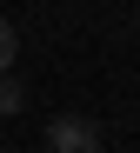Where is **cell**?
I'll use <instances>...</instances> for the list:
<instances>
[{"label": "cell", "mask_w": 140, "mask_h": 153, "mask_svg": "<svg viewBox=\"0 0 140 153\" xmlns=\"http://www.w3.org/2000/svg\"><path fill=\"white\" fill-rule=\"evenodd\" d=\"M13 47H20L13 40V20H0V73H13Z\"/></svg>", "instance_id": "cell-3"}, {"label": "cell", "mask_w": 140, "mask_h": 153, "mask_svg": "<svg viewBox=\"0 0 140 153\" xmlns=\"http://www.w3.org/2000/svg\"><path fill=\"white\" fill-rule=\"evenodd\" d=\"M20 107H27V93H20V80H13V73H0V113L13 120Z\"/></svg>", "instance_id": "cell-2"}, {"label": "cell", "mask_w": 140, "mask_h": 153, "mask_svg": "<svg viewBox=\"0 0 140 153\" xmlns=\"http://www.w3.org/2000/svg\"><path fill=\"white\" fill-rule=\"evenodd\" d=\"M47 146L53 153H100V126L80 113H60V120H47Z\"/></svg>", "instance_id": "cell-1"}]
</instances>
